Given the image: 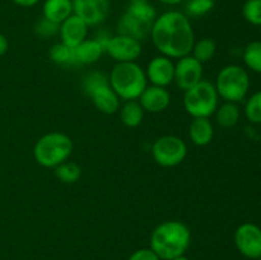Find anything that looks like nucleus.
I'll use <instances>...</instances> for the list:
<instances>
[{
  "mask_svg": "<svg viewBox=\"0 0 261 260\" xmlns=\"http://www.w3.org/2000/svg\"><path fill=\"white\" fill-rule=\"evenodd\" d=\"M214 115H216V120L219 126L229 129V127H233L239 122L240 109L237 106V103H233V102H224L223 105L217 107Z\"/></svg>",
  "mask_w": 261,
  "mask_h": 260,
  "instance_id": "nucleus-21",
  "label": "nucleus"
},
{
  "mask_svg": "<svg viewBox=\"0 0 261 260\" xmlns=\"http://www.w3.org/2000/svg\"><path fill=\"white\" fill-rule=\"evenodd\" d=\"M244 63L250 70L261 74V41H252L242 54Z\"/></svg>",
  "mask_w": 261,
  "mask_h": 260,
  "instance_id": "nucleus-25",
  "label": "nucleus"
},
{
  "mask_svg": "<svg viewBox=\"0 0 261 260\" xmlns=\"http://www.w3.org/2000/svg\"><path fill=\"white\" fill-rule=\"evenodd\" d=\"M158 2L162 3V4H165V5H170V7H175V5L181 4V3H182L184 0H158Z\"/></svg>",
  "mask_w": 261,
  "mask_h": 260,
  "instance_id": "nucleus-34",
  "label": "nucleus"
},
{
  "mask_svg": "<svg viewBox=\"0 0 261 260\" xmlns=\"http://www.w3.org/2000/svg\"><path fill=\"white\" fill-rule=\"evenodd\" d=\"M217 53V43L216 41L212 40L209 37L200 38V40L194 42L193 50H191L190 55L193 56L194 59L199 61V63L204 64L208 63L209 60L214 58Z\"/></svg>",
  "mask_w": 261,
  "mask_h": 260,
  "instance_id": "nucleus-22",
  "label": "nucleus"
},
{
  "mask_svg": "<svg viewBox=\"0 0 261 260\" xmlns=\"http://www.w3.org/2000/svg\"><path fill=\"white\" fill-rule=\"evenodd\" d=\"M110 10V0H73V14L78 15L88 27L103 23Z\"/></svg>",
  "mask_w": 261,
  "mask_h": 260,
  "instance_id": "nucleus-11",
  "label": "nucleus"
},
{
  "mask_svg": "<svg viewBox=\"0 0 261 260\" xmlns=\"http://www.w3.org/2000/svg\"><path fill=\"white\" fill-rule=\"evenodd\" d=\"M14 4H17L18 7L22 8H32L35 5H37L40 3V0H12Z\"/></svg>",
  "mask_w": 261,
  "mask_h": 260,
  "instance_id": "nucleus-32",
  "label": "nucleus"
},
{
  "mask_svg": "<svg viewBox=\"0 0 261 260\" xmlns=\"http://www.w3.org/2000/svg\"><path fill=\"white\" fill-rule=\"evenodd\" d=\"M142 42L126 35L111 36L105 46V53L110 55L116 63H132L137 61L142 55Z\"/></svg>",
  "mask_w": 261,
  "mask_h": 260,
  "instance_id": "nucleus-8",
  "label": "nucleus"
},
{
  "mask_svg": "<svg viewBox=\"0 0 261 260\" xmlns=\"http://www.w3.org/2000/svg\"><path fill=\"white\" fill-rule=\"evenodd\" d=\"M214 86L221 98L226 102L237 103L242 101L249 92L250 76L242 66L229 64L219 70Z\"/></svg>",
  "mask_w": 261,
  "mask_h": 260,
  "instance_id": "nucleus-5",
  "label": "nucleus"
},
{
  "mask_svg": "<svg viewBox=\"0 0 261 260\" xmlns=\"http://www.w3.org/2000/svg\"><path fill=\"white\" fill-rule=\"evenodd\" d=\"M242 15L252 25H261V0H247L242 7Z\"/></svg>",
  "mask_w": 261,
  "mask_h": 260,
  "instance_id": "nucleus-28",
  "label": "nucleus"
},
{
  "mask_svg": "<svg viewBox=\"0 0 261 260\" xmlns=\"http://www.w3.org/2000/svg\"><path fill=\"white\" fill-rule=\"evenodd\" d=\"M150 153L161 167H176L185 161L188 145L177 135H162L153 142Z\"/></svg>",
  "mask_w": 261,
  "mask_h": 260,
  "instance_id": "nucleus-7",
  "label": "nucleus"
},
{
  "mask_svg": "<svg viewBox=\"0 0 261 260\" xmlns=\"http://www.w3.org/2000/svg\"><path fill=\"white\" fill-rule=\"evenodd\" d=\"M149 35L158 53L172 60L190 55L195 42L190 18L178 10H168L157 15Z\"/></svg>",
  "mask_w": 261,
  "mask_h": 260,
  "instance_id": "nucleus-1",
  "label": "nucleus"
},
{
  "mask_svg": "<svg viewBox=\"0 0 261 260\" xmlns=\"http://www.w3.org/2000/svg\"><path fill=\"white\" fill-rule=\"evenodd\" d=\"M109 83V76L105 75L101 71H92L84 78L83 81V91L87 96L92 93L96 88Z\"/></svg>",
  "mask_w": 261,
  "mask_h": 260,
  "instance_id": "nucleus-29",
  "label": "nucleus"
},
{
  "mask_svg": "<svg viewBox=\"0 0 261 260\" xmlns=\"http://www.w3.org/2000/svg\"><path fill=\"white\" fill-rule=\"evenodd\" d=\"M144 112L150 114H160L168 109L171 105V94L165 87H158L148 84L140 97L138 98Z\"/></svg>",
  "mask_w": 261,
  "mask_h": 260,
  "instance_id": "nucleus-13",
  "label": "nucleus"
},
{
  "mask_svg": "<svg viewBox=\"0 0 261 260\" xmlns=\"http://www.w3.org/2000/svg\"><path fill=\"white\" fill-rule=\"evenodd\" d=\"M109 83L124 102L139 98L148 86L144 69L137 61L117 63L110 73Z\"/></svg>",
  "mask_w": 261,
  "mask_h": 260,
  "instance_id": "nucleus-3",
  "label": "nucleus"
},
{
  "mask_svg": "<svg viewBox=\"0 0 261 260\" xmlns=\"http://www.w3.org/2000/svg\"><path fill=\"white\" fill-rule=\"evenodd\" d=\"M51 61L58 65H76L75 56H74V48L64 45L63 42L55 43L51 46L48 51Z\"/></svg>",
  "mask_w": 261,
  "mask_h": 260,
  "instance_id": "nucleus-24",
  "label": "nucleus"
},
{
  "mask_svg": "<svg viewBox=\"0 0 261 260\" xmlns=\"http://www.w3.org/2000/svg\"><path fill=\"white\" fill-rule=\"evenodd\" d=\"M73 140L61 132H50L38 138L33 147V158L45 168H55L70 158L73 153Z\"/></svg>",
  "mask_w": 261,
  "mask_h": 260,
  "instance_id": "nucleus-4",
  "label": "nucleus"
},
{
  "mask_svg": "<svg viewBox=\"0 0 261 260\" xmlns=\"http://www.w3.org/2000/svg\"><path fill=\"white\" fill-rule=\"evenodd\" d=\"M219 96L214 83L201 79L184 93V109L191 117H211L218 107Z\"/></svg>",
  "mask_w": 261,
  "mask_h": 260,
  "instance_id": "nucleus-6",
  "label": "nucleus"
},
{
  "mask_svg": "<svg viewBox=\"0 0 261 260\" xmlns=\"http://www.w3.org/2000/svg\"><path fill=\"white\" fill-rule=\"evenodd\" d=\"M88 97L92 99L94 107L102 114L114 115L119 111L120 98L111 88L110 83L96 88Z\"/></svg>",
  "mask_w": 261,
  "mask_h": 260,
  "instance_id": "nucleus-15",
  "label": "nucleus"
},
{
  "mask_svg": "<svg viewBox=\"0 0 261 260\" xmlns=\"http://www.w3.org/2000/svg\"><path fill=\"white\" fill-rule=\"evenodd\" d=\"M73 14V0H45L42 17L56 24H61Z\"/></svg>",
  "mask_w": 261,
  "mask_h": 260,
  "instance_id": "nucleus-19",
  "label": "nucleus"
},
{
  "mask_svg": "<svg viewBox=\"0 0 261 260\" xmlns=\"http://www.w3.org/2000/svg\"><path fill=\"white\" fill-rule=\"evenodd\" d=\"M203 79V64L191 55L177 59L175 63L173 83L181 91H188Z\"/></svg>",
  "mask_w": 261,
  "mask_h": 260,
  "instance_id": "nucleus-10",
  "label": "nucleus"
},
{
  "mask_svg": "<svg viewBox=\"0 0 261 260\" xmlns=\"http://www.w3.org/2000/svg\"><path fill=\"white\" fill-rule=\"evenodd\" d=\"M191 244V231L181 221H165L150 233L149 247L161 260H172L185 255Z\"/></svg>",
  "mask_w": 261,
  "mask_h": 260,
  "instance_id": "nucleus-2",
  "label": "nucleus"
},
{
  "mask_svg": "<svg viewBox=\"0 0 261 260\" xmlns=\"http://www.w3.org/2000/svg\"><path fill=\"white\" fill-rule=\"evenodd\" d=\"M59 28H60V24H56V23L42 17L40 20L36 22L35 33L40 36L41 38L54 37V36L59 35Z\"/></svg>",
  "mask_w": 261,
  "mask_h": 260,
  "instance_id": "nucleus-30",
  "label": "nucleus"
},
{
  "mask_svg": "<svg viewBox=\"0 0 261 260\" xmlns=\"http://www.w3.org/2000/svg\"><path fill=\"white\" fill-rule=\"evenodd\" d=\"M120 120L126 127H138L144 119V110L142 109L138 99L125 101L120 107Z\"/></svg>",
  "mask_w": 261,
  "mask_h": 260,
  "instance_id": "nucleus-20",
  "label": "nucleus"
},
{
  "mask_svg": "<svg viewBox=\"0 0 261 260\" xmlns=\"http://www.w3.org/2000/svg\"><path fill=\"white\" fill-rule=\"evenodd\" d=\"M127 260H161L150 247H143L133 252Z\"/></svg>",
  "mask_w": 261,
  "mask_h": 260,
  "instance_id": "nucleus-31",
  "label": "nucleus"
},
{
  "mask_svg": "<svg viewBox=\"0 0 261 260\" xmlns=\"http://www.w3.org/2000/svg\"><path fill=\"white\" fill-rule=\"evenodd\" d=\"M88 28L87 23L82 20L78 15L71 14L61 23L60 28H59V36L61 38V42L69 47H76L87 38Z\"/></svg>",
  "mask_w": 261,
  "mask_h": 260,
  "instance_id": "nucleus-14",
  "label": "nucleus"
},
{
  "mask_svg": "<svg viewBox=\"0 0 261 260\" xmlns=\"http://www.w3.org/2000/svg\"><path fill=\"white\" fill-rule=\"evenodd\" d=\"M214 4V0H188L185 7L186 15L189 18L204 17L213 10Z\"/></svg>",
  "mask_w": 261,
  "mask_h": 260,
  "instance_id": "nucleus-27",
  "label": "nucleus"
},
{
  "mask_svg": "<svg viewBox=\"0 0 261 260\" xmlns=\"http://www.w3.org/2000/svg\"><path fill=\"white\" fill-rule=\"evenodd\" d=\"M130 3H143V2H149V0H129Z\"/></svg>",
  "mask_w": 261,
  "mask_h": 260,
  "instance_id": "nucleus-36",
  "label": "nucleus"
},
{
  "mask_svg": "<svg viewBox=\"0 0 261 260\" xmlns=\"http://www.w3.org/2000/svg\"><path fill=\"white\" fill-rule=\"evenodd\" d=\"M144 71L148 83H150L152 86L167 88L170 84L173 83L175 63H173L172 59L167 58V56L158 55L150 59Z\"/></svg>",
  "mask_w": 261,
  "mask_h": 260,
  "instance_id": "nucleus-12",
  "label": "nucleus"
},
{
  "mask_svg": "<svg viewBox=\"0 0 261 260\" xmlns=\"http://www.w3.org/2000/svg\"><path fill=\"white\" fill-rule=\"evenodd\" d=\"M150 28H152V25L147 24V23H144L143 20H140L139 18L134 17V15L130 14L127 10H125L122 17L120 18L119 24H117L119 33L130 36V37H134L139 41L144 40V38L149 35Z\"/></svg>",
  "mask_w": 261,
  "mask_h": 260,
  "instance_id": "nucleus-18",
  "label": "nucleus"
},
{
  "mask_svg": "<svg viewBox=\"0 0 261 260\" xmlns=\"http://www.w3.org/2000/svg\"><path fill=\"white\" fill-rule=\"evenodd\" d=\"M8 47H9V42H8V38L5 37L3 33H0V56L4 55L8 51Z\"/></svg>",
  "mask_w": 261,
  "mask_h": 260,
  "instance_id": "nucleus-33",
  "label": "nucleus"
},
{
  "mask_svg": "<svg viewBox=\"0 0 261 260\" xmlns=\"http://www.w3.org/2000/svg\"><path fill=\"white\" fill-rule=\"evenodd\" d=\"M234 245L245 257L259 259L261 256V228L251 222L240 224L234 232Z\"/></svg>",
  "mask_w": 261,
  "mask_h": 260,
  "instance_id": "nucleus-9",
  "label": "nucleus"
},
{
  "mask_svg": "<svg viewBox=\"0 0 261 260\" xmlns=\"http://www.w3.org/2000/svg\"><path fill=\"white\" fill-rule=\"evenodd\" d=\"M214 137V126L209 117H194L189 126V138L193 144L205 147L211 144Z\"/></svg>",
  "mask_w": 261,
  "mask_h": 260,
  "instance_id": "nucleus-17",
  "label": "nucleus"
},
{
  "mask_svg": "<svg viewBox=\"0 0 261 260\" xmlns=\"http://www.w3.org/2000/svg\"><path fill=\"white\" fill-rule=\"evenodd\" d=\"M172 260H190V259H189V257H186L185 255H181V256L175 257V259H172Z\"/></svg>",
  "mask_w": 261,
  "mask_h": 260,
  "instance_id": "nucleus-35",
  "label": "nucleus"
},
{
  "mask_svg": "<svg viewBox=\"0 0 261 260\" xmlns=\"http://www.w3.org/2000/svg\"><path fill=\"white\" fill-rule=\"evenodd\" d=\"M245 116L252 124H261V91L255 92L245 103Z\"/></svg>",
  "mask_w": 261,
  "mask_h": 260,
  "instance_id": "nucleus-26",
  "label": "nucleus"
},
{
  "mask_svg": "<svg viewBox=\"0 0 261 260\" xmlns=\"http://www.w3.org/2000/svg\"><path fill=\"white\" fill-rule=\"evenodd\" d=\"M54 173L56 177L64 184H74L81 178L82 168L78 163L73 161H65L54 168Z\"/></svg>",
  "mask_w": 261,
  "mask_h": 260,
  "instance_id": "nucleus-23",
  "label": "nucleus"
},
{
  "mask_svg": "<svg viewBox=\"0 0 261 260\" xmlns=\"http://www.w3.org/2000/svg\"><path fill=\"white\" fill-rule=\"evenodd\" d=\"M105 53V46L98 38H86L83 42L74 47L76 65H91L97 63Z\"/></svg>",
  "mask_w": 261,
  "mask_h": 260,
  "instance_id": "nucleus-16",
  "label": "nucleus"
},
{
  "mask_svg": "<svg viewBox=\"0 0 261 260\" xmlns=\"http://www.w3.org/2000/svg\"><path fill=\"white\" fill-rule=\"evenodd\" d=\"M257 260H261V256H260V257H259V259H257Z\"/></svg>",
  "mask_w": 261,
  "mask_h": 260,
  "instance_id": "nucleus-37",
  "label": "nucleus"
}]
</instances>
